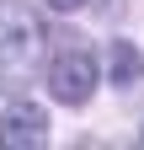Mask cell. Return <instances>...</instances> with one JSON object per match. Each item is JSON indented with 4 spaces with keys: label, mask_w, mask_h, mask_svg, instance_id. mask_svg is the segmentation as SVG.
Segmentation results:
<instances>
[{
    "label": "cell",
    "mask_w": 144,
    "mask_h": 150,
    "mask_svg": "<svg viewBox=\"0 0 144 150\" xmlns=\"http://www.w3.org/2000/svg\"><path fill=\"white\" fill-rule=\"evenodd\" d=\"M43 75H48V97L59 107H85L91 91H96V81H101V59H96V48L85 43V38L69 32L43 59Z\"/></svg>",
    "instance_id": "cell-2"
},
{
    "label": "cell",
    "mask_w": 144,
    "mask_h": 150,
    "mask_svg": "<svg viewBox=\"0 0 144 150\" xmlns=\"http://www.w3.org/2000/svg\"><path fill=\"white\" fill-rule=\"evenodd\" d=\"M43 6H48V11H80L85 0H43Z\"/></svg>",
    "instance_id": "cell-5"
},
{
    "label": "cell",
    "mask_w": 144,
    "mask_h": 150,
    "mask_svg": "<svg viewBox=\"0 0 144 150\" xmlns=\"http://www.w3.org/2000/svg\"><path fill=\"white\" fill-rule=\"evenodd\" d=\"M139 145H144V134H139Z\"/></svg>",
    "instance_id": "cell-6"
},
{
    "label": "cell",
    "mask_w": 144,
    "mask_h": 150,
    "mask_svg": "<svg viewBox=\"0 0 144 150\" xmlns=\"http://www.w3.org/2000/svg\"><path fill=\"white\" fill-rule=\"evenodd\" d=\"M107 81L117 91H134L144 81V48L128 43V38H117V43H107Z\"/></svg>",
    "instance_id": "cell-4"
},
{
    "label": "cell",
    "mask_w": 144,
    "mask_h": 150,
    "mask_svg": "<svg viewBox=\"0 0 144 150\" xmlns=\"http://www.w3.org/2000/svg\"><path fill=\"white\" fill-rule=\"evenodd\" d=\"M48 59V22L27 0H0V86H27Z\"/></svg>",
    "instance_id": "cell-1"
},
{
    "label": "cell",
    "mask_w": 144,
    "mask_h": 150,
    "mask_svg": "<svg viewBox=\"0 0 144 150\" xmlns=\"http://www.w3.org/2000/svg\"><path fill=\"white\" fill-rule=\"evenodd\" d=\"M48 145V107L32 97H16L0 112V150H43Z\"/></svg>",
    "instance_id": "cell-3"
}]
</instances>
